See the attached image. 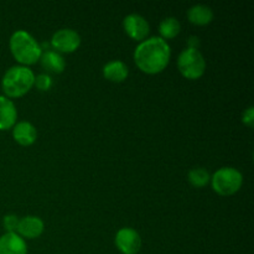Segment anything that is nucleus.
Segmentation results:
<instances>
[{
  "instance_id": "17",
  "label": "nucleus",
  "mask_w": 254,
  "mask_h": 254,
  "mask_svg": "<svg viewBox=\"0 0 254 254\" xmlns=\"http://www.w3.org/2000/svg\"><path fill=\"white\" fill-rule=\"evenodd\" d=\"M210 180V174L205 169H193V170L189 173V181L195 188H203V186L207 185Z\"/></svg>"
},
{
  "instance_id": "5",
  "label": "nucleus",
  "mask_w": 254,
  "mask_h": 254,
  "mask_svg": "<svg viewBox=\"0 0 254 254\" xmlns=\"http://www.w3.org/2000/svg\"><path fill=\"white\" fill-rule=\"evenodd\" d=\"M178 67L185 78L197 79L205 73L206 61L198 50L186 49L179 55Z\"/></svg>"
},
{
  "instance_id": "7",
  "label": "nucleus",
  "mask_w": 254,
  "mask_h": 254,
  "mask_svg": "<svg viewBox=\"0 0 254 254\" xmlns=\"http://www.w3.org/2000/svg\"><path fill=\"white\" fill-rule=\"evenodd\" d=\"M51 44L57 51L69 54L78 49L81 44V37L74 30L62 29L55 32L51 39Z\"/></svg>"
},
{
  "instance_id": "9",
  "label": "nucleus",
  "mask_w": 254,
  "mask_h": 254,
  "mask_svg": "<svg viewBox=\"0 0 254 254\" xmlns=\"http://www.w3.org/2000/svg\"><path fill=\"white\" fill-rule=\"evenodd\" d=\"M0 254H27V246L19 235L6 232L0 237Z\"/></svg>"
},
{
  "instance_id": "4",
  "label": "nucleus",
  "mask_w": 254,
  "mask_h": 254,
  "mask_svg": "<svg viewBox=\"0 0 254 254\" xmlns=\"http://www.w3.org/2000/svg\"><path fill=\"white\" fill-rule=\"evenodd\" d=\"M212 188L222 196H231L237 192L243 183V176L237 169L222 168L212 176Z\"/></svg>"
},
{
  "instance_id": "1",
  "label": "nucleus",
  "mask_w": 254,
  "mask_h": 254,
  "mask_svg": "<svg viewBox=\"0 0 254 254\" xmlns=\"http://www.w3.org/2000/svg\"><path fill=\"white\" fill-rule=\"evenodd\" d=\"M134 60L136 66L145 73H159L168 66L170 60V46L161 37H151L136 47Z\"/></svg>"
},
{
  "instance_id": "20",
  "label": "nucleus",
  "mask_w": 254,
  "mask_h": 254,
  "mask_svg": "<svg viewBox=\"0 0 254 254\" xmlns=\"http://www.w3.org/2000/svg\"><path fill=\"white\" fill-rule=\"evenodd\" d=\"M242 121H243V123L246 124V126H248L250 128H252L253 124H254V109H253V107H250V108H248L247 111L243 113Z\"/></svg>"
},
{
  "instance_id": "3",
  "label": "nucleus",
  "mask_w": 254,
  "mask_h": 254,
  "mask_svg": "<svg viewBox=\"0 0 254 254\" xmlns=\"http://www.w3.org/2000/svg\"><path fill=\"white\" fill-rule=\"evenodd\" d=\"M35 82V74L30 68L24 66H14L5 72L1 86L5 94L17 98L31 89Z\"/></svg>"
},
{
  "instance_id": "15",
  "label": "nucleus",
  "mask_w": 254,
  "mask_h": 254,
  "mask_svg": "<svg viewBox=\"0 0 254 254\" xmlns=\"http://www.w3.org/2000/svg\"><path fill=\"white\" fill-rule=\"evenodd\" d=\"M188 17L191 24L207 25L213 20V11L206 5H195L188 10Z\"/></svg>"
},
{
  "instance_id": "11",
  "label": "nucleus",
  "mask_w": 254,
  "mask_h": 254,
  "mask_svg": "<svg viewBox=\"0 0 254 254\" xmlns=\"http://www.w3.org/2000/svg\"><path fill=\"white\" fill-rule=\"evenodd\" d=\"M12 136L20 145H31L35 143L37 136L36 128L29 122H20L12 129Z\"/></svg>"
},
{
  "instance_id": "13",
  "label": "nucleus",
  "mask_w": 254,
  "mask_h": 254,
  "mask_svg": "<svg viewBox=\"0 0 254 254\" xmlns=\"http://www.w3.org/2000/svg\"><path fill=\"white\" fill-rule=\"evenodd\" d=\"M103 74L112 82H123L128 77V67L122 61H111L103 67Z\"/></svg>"
},
{
  "instance_id": "14",
  "label": "nucleus",
  "mask_w": 254,
  "mask_h": 254,
  "mask_svg": "<svg viewBox=\"0 0 254 254\" xmlns=\"http://www.w3.org/2000/svg\"><path fill=\"white\" fill-rule=\"evenodd\" d=\"M40 60H41L42 67L47 71L52 72V73H61V72H64V67H66V62H64V57L54 51H47L42 54Z\"/></svg>"
},
{
  "instance_id": "8",
  "label": "nucleus",
  "mask_w": 254,
  "mask_h": 254,
  "mask_svg": "<svg viewBox=\"0 0 254 254\" xmlns=\"http://www.w3.org/2000/svg\"><path fill=\"white\" fill-rule=\"evenodd\" d=\"M123 26L128 36L135 41L145 39L149 34V30H150L148 21L139 14L128 15L124 19Z\"/></svg>"
},
{
  "instance_id": "10",
  "label": "nucleus",
  "mask_w": 254,
  "mask_h": 254,
  "mask_svg": "<svg viewBox=\"0 0 254 254\" xmlns=\"http://www.w3.org/2000/svg\"><path fill=\"white\" fill-rule=\"evenodd\" d=\"M44 221L36 216H26L19 221L17 232L25 238H37L44 232Z\"/></svg>"
},
{
  "instance_id": "12",
  "label": "nucleus",
  "mask_w": 254,
  "mask_h": 254,
  "mask_svg": "<svg viewBox=\"0 0 254 254\" xmlns=\"http://www.w3.org/2000/svg\"><path fill=\"white\" fill-rule=\"evenodd\" d=\"M17 112L15 104L6 97L0 96V130L10 129L15 124Z\"/></svg>"
},
{
  "instance_id": "6",
  "label": "nucleus",
  "mask_w": 254,
  "mask_h": 254,
  "mask_svg": "<svg viewBox=\"0 0 254 254\" xmlns=\"http://www.w3.org/2000/svg\"><path fill=\"white\" fill-rule=\"evenodd\" d=\"M116 246L123 254H136L140 251L141 238L133 228H122L116 236Z\"/></svg>"
},
{
  "instance_id": "18",
  "label": "nucleus",
  "mask_w": 254,
  "mask_h": 254,
  "mask_svg": "<svg viewBox=\"0 0 254 254\" xmlns=\"http://www.w3.org/2000/svg\"><path fill=\"white\" fill-rule=\"evenodd\" d=\"M34 83L36 84V87L40 91H47V89H50V87L52 86V79L49 74H39V76L35 78Z\"/></svg>"
},
{
  "instance_id": "19",
  "label": "nucleus",
  "mask_w": 254,
  "mask_h": 254,
  "mask_svg": "<svg viewBox=\"0 0 254 254\" xmlns=\"http://www.w3.org/2000/svg\"><path fill=\"white\" fill-rule=\"evenodd\" d=\"M19 218L15 215H7L4 217V221H2V225H4V228L9 233L15 232L17 230V225H19Z\"/></svg>"
},
{
  "instance_id": "16",
  "label": "nucleus",
  "mask_w": 254,
  "mask_h": 254,
  "mask_svg": "<svg viewBox=\"0 0 254 254\" xmlns=\"http://www.w3.org/2000/svg\"><path fill=\"white\" fill-rule=\"evenodd\" d=\"M180 22L176 17H166L160 22L159 31L161 34V39H174L180 32Z\"/></svg>"
},
{
  "instance_id": "2",
  "label": "nucleus",
  "mask_w": 254,
  "mask_h": 254,
  "mask_svg": "<svg viewBox=\"0 0 254 254\" xmlns=\"http://www.w3.org/2000/svg\"><path fill=\"white\" fill-rule=\"evenodd\" d=\"M10 50L16 61L24 64H36L42 55L41 47L36 40L24 30H19L11 35Z\"/></svg>"
},
{
  "instance_id": "21",
  "label": "nucleus",
  "mask_w": 254,
  "mask_h": 254,
  "mask_svg": "<svg viewBox=\"0 0 254 254\" xmlns=\"http://www.w3.org/2000/svg\"><path fill=\"white\" fill-rule=\"evenodd\" d=\"M198 44H200V41H198L197 37H190V39H189V49L197 50Z\"/></svg>"
}]
</instances>
